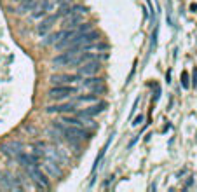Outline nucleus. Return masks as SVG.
<instances>
[{
  "instance_id": "nucleus-1",
  "label": "nucleus",
  "mask_w": 197,
  "mask_h": 192,
  "mask_svg": "<svg viewBox=\"0 0 197 192\" xmlns=\"http://www.w3.org/2000/svg\"><path fill=\"white\" fill-rule=\"evenodd\" d=\"M52 129H56L59 131L63 136H66L70 142H80V140H84L87 138V131H85L82 126H73V124H61V122H54L52 124Z\"/></svg>"
},
{
  "instance_id": "nucleus-2",
  "label": "nucleus",
  "mask_w": 197,
  "mask_h": 192,
  "mask_svg": "<svg viewBox=\"0 0 197 192\" xmlns=\"http://www.w3.org/2000/svg\"><path fill=\"white\" fill-rule=\"evenodd\" d=\"M77 58H78V51L75 49H68L66 52L59 54L52 59L54 68H63V66H78L77 65Z\"/></svg>"
},
{
  "instance_id": "nucleus-3",
  "label": "nucleus",
  "mask_w": 197,
  "mask_h": 192,
  "mask_svg": "<svg viewBox=\"0 0 197 192\" xmlns=\"http://www.w3.org/2000/svg\"><path fill=\"white\" fill-rule=\"evenodd\" d=\"M72 94H77V87L75 86H56V87H52L49 91V98L51 100H63V98H68Z\"/></svg>"
},
{
  "instance_id": "nucleus-4",
  "label": "nucleus",
  "mask_w": 197,
  "mask_h": 192,
  "mask_svg": "<svg viewBox=\"0 0 197 192\" xmlns=\"http://www.w3.org/2000/svg\"><path fill=\"white\" fill-rule=\"evenodd\" d=\"M26 171H28L30 178H32V180L37 184V187H42V189H47V187H49V182H47L45 175L38 170V164H35V166H28V168H26Z\"/></svg>"
},
{
  "instance_id": "nucleus-5",
  "label": "nucleus",
  "mask_w": 197,
  "mask_h": 192,
  "mask_svg": "<svg viewBox=\"0 0 197 192\" xmlns=\"http://www.w3.org/2000/svg\"><path fill=\"white\" fill-rule=\"evenodd\" d=\"M99 68H101V65H99V61H85V63H82L80 66H78V73L82 75V77H87V75H94V73H98Z\"/></svg>"
},
{
  "instance_id": "nucleus-6",
  "label": "nucleus",
  "mask_w": 197,
  "mask_h": 192,
  "mask_svg": "<svg viewBox=\"0 0 197 192\" xmlns=\"http://www.w3.org/2000/svg\"><path fill=\"white\" fill-rule=\"evenodd\" d=\"M80 82H82V86H84V87H87V89H92L94 93L103 91V79H99V77H94V75H87V77L82 79Z\"/></svg>"
},
{
  "instance_id": "nucleus-7",
  "label": "nucleus",
  "mask_w": 197,
  "mask_h": 192,
  "mask_svg": "<svg viewBox=\"0 0 197 192\" xmlns=\"http://www.w3.org/2000/svg\"><path fill=\"white\" fill-rule=\"evenodd\" d=\"M80 80V77L78 75H72V73H58V75H52L51 77V82L52 84H75V82H78Z\"/></svg>"
},
{
  "instance_id": "nucleus-8",
  "label": "nucleus",
  "mask_w": 197,
  "mask_h": 192,
  "mask_svg": "<svg viewBox=\"0 0 197 192\" xmlns=\"http://www.w3.org/2000/svg\"><path fill=\"white\" fill-rule=\"evenodd\" d=\"M21 149H23V145L19 142H7L2 145V152L9 157H18L21 154Z\"/></svg>"
},
{
  "instance_id": "nucleus-9",
  "label": "nucleus",
  "mask_w": 197,
  "mask_h": 192,
  "mask_svg": "<svg viewBox=\"0 0 197 192\" xmlns=\"http://www.w3.org/2000/svg\"><path fill=\"white\" fill-rule=\"evenodd\" d=\"M59 18L58 14H52V16H47L44 21H40V25L37 26V32H38V35H45L47 32H49L52 26H54V23H56V19Z\"/></svg>"
},
{
  "instance_id": "nucleus-10",
  "label": "nucleus",
  "mask_w": 197,
  "mask_h": 192,
  "mask_svg": "<svg viewBox=\"0 0 197 192\" xmlns=\"http://www.w3.org/2000/svg\"><path fill=\"white\" fill-rule=\"evenodd\" d=\"M77 110V105L75 103H63V105H52V107H47V114H65V112H75Z\"/></svg>"
},
{
  "instance_id": "nucleus-11",
  "label": "nucleus",
  "mask_w": 197,
  "mask_h": 192,
  "mask_svg": "<svg viewBox=\"0 0 197 192\" xmlns=\"http://www.w3.org/2000/svg\"><path fill=\"white\" fill-rule=\"evenodd\" d=\"M105 108H106V103H105V101H99L98 105H92V107L84 108V110H82V112H78L77 115H85V117H92V115L101 114V112H103Z\"/></svg>"
},
{
  "instance_id": "nucleus-12",
  "label": "nucleus",
  "mask_w": 197,
  "mask_h": 192,
  "mask_svg": "<svg viewBox=\"0 0 197 192\" xmlns=\"http://www.w3.org/2000/svg\"><path fill=\"white\" fill-rule=\"evenodd\" d=\"M16 159H18V163L21 164V166H25V168L38 164V157L32 156V154H19V156L16 157Z\"/></svg>"
},
{
  "instance_id": "nucleus-13",
  "label": "nucleus",
  "mask_w": 197,
  "mask_h": 192,
  "mask_svg": "<svg viewBox=\"0 0 197 192\" xmlns=\"http://www.w3.org/2000/svg\"><path fill=\"white\" fill-rule=\"evenodd\" d=\"M80 23H82V14H72L65 19L63 26L65 28H77Z\"/></svg>"
},
{
  "instance_id": "nucleus-14",
  "label": "nucleus",
  "mask_w": 197,
  "mask_h": 192,
  "mask_svg": "<svg viewBox=\"0 0 197 192\" xmlns=\"http://www.w3.org/2000/svg\"><path fill=\"white\" fill-rule=\"evenodd\" d=\"M40 0H21V5L18 9V12L23 14V12H26V11H32V9H35V5L38 4Z\"/></svg>"
},
{
  "instance_id": "nucleus-15",
  "label": "nucleus",
  "mask_w": 197,
  "mask_h": 192,
  "mask_svg": "<svg viewBox=\"0 0 197 192\" xmlns=\"http://www.w3.org/2000/svg\"><path fill=\"white\" fill-rule=\"evenodd\" d=\"M77 101H80V103H92V101H98V94L92 91L91 94H82V96H78L77 98Z\"/></svg>"
},
{
  "instance_id": "nucleus-16",
  "label": "nucleus",
  "mask_w": 197,
  "mask_h": 192,
  "mask_svg": "<svg viewBox=\"0 0 197 192\" xmlns=\"http://www.w3.org/2000/svg\"><path fill=\"white\" fill-rule=\"evenodd\" d=\"M44 166H45V170L49 171V175H52V177H58L59 175V168L54 164V161H47Z\"/></svg>"
},
{
  "instance_id": "nucleus-17",
  "label": "nucleus",
  "mask_w": 197,
  "mask_h": 192,
  "mask_svg": "<svg viewBox=\"0 0 197 192\" xmlns=\"http://www.w3.org/2000/svg\"><path fill=\"white\" fill-rule=\"evenodd\" d=\"M72 7H73V5H70V2L61 4V7H59V11H58V16H68L72 12Z\"/></svg>"
},
{
  "instance_id": "nucleus-18",
  "label": "nucleus",
  "mask_w": 197,
  "mask_h": 192,
  "mask_svg": "<svg viewBox=\"0 0 197 192\" xmlns=\"http://www.w3.org/2000/svg\"><path fill=\"white\" fill-rule=\"evenodd\" d=\"M85 49L87 51H105V49H108V45H106V44H94V45H91V44H89V45H85Z\"/></svg>"
},
{
  "instance_id": "nucleus-19",
  "label": "nucleus",
  "mask_w": 197,
  "mask_h": 192,
  "mask_svg": "<svg viewBox=\"0 0 197 192\" xmlns=\"http://www.w3.org/2000/svg\"><path fill=\"white\" fill-rule=\"evenodd\" d=\"M182 86L185 87V89H189V75H187V72H183L182 73Z\"/></svg>"
},
{
  "instance_id": "nucleus-20",
  "label": "nucleus",
  "mask_w": 197,
  "mask_h": 192,
  "mask_svg": "<svg viewBox=\"0 0 197 192\" xmlns=\"http://www.w3.org/2000/svg\"><path fill=\"white\" fill-rule=\"evenodd\" d=\"M65 2H70V0H51L52 5H61V4H65Z\"/></svg>"
},
{
  "instance_id": "nucleus-21",
  "label": "nucleus",
  "mask_w": 197,
  "mask_h": 192,
  "mask_svg": "<svg viewBox=\"0 0 197 192\" xmlns=\"http://www.w3.org/2000/svg\"><path fill=\"white\" fill-rule=\"evenodd\" d=\"M141 121H143V115H140V117H136V121L133 122V126H138V124H140Z\"/></svg>"
},
{
  "instance_id": "nucleus-22",
  "label": "nucleus",
  "mask_w": 197,
  "mask_h": 192,
  "mask_svg": "<svg viewBox=\"0 0 197 192\" xmlns=\"http://www.w3.org/2000/svg\"><path fill=\"white\" fill-rule=\"evenodd\" d=\"M194 84H197V70H194Z\"/></svg>"
},
{
  "instance_id": "nucleus-23",
  "label": "nucleus",
  "mask_w": 197,
  "mask_h": 192,
  "mask_svg": "<svg viewBox=\"0 0 197 192\" xmlns=\"http://www.w3.org/2000/svg\"><path fill=\"white\" fill-rule=\"evenodd\" d=\"M16 2H21V0H16Z\"/></svg>"
}]
</instances>
